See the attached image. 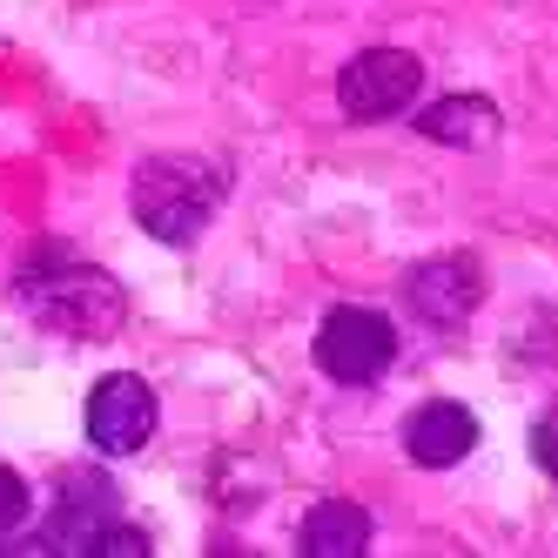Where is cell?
Segmentation results:
<instances>
[{
	"mask_svg": "<svg viewBox=\"0 0 558 558\" xmlns=\"http://www.w3.org/2000/svg\"><path fill=\"white\" fill-rule=\"evenodd\" d=\"M532 458H538V471H545V477H558V411L532 424Z\"/></svg>",
	"mask_w": 558,
	"mask_h": 558,
	"instance_id": "cell-12",
	"label": "cell"
},
{
	"mask_svg": "<svg viewBox=\"0 0 558 558\" xmlns=\"http://www.w3.org/2000/svg\"><path fill=\"white\" fill-rule=\"evenodd\" d=\"M27 505H34V492H27V477H21L14 464H0V532H14L21 518H27Z\"/></svg>",
	"mask_w": 558,
	"mask_h": 558,
	"instance_id": "cell-11",
	"label": "cell"
},
{
	"mask_svg": "<svg viewBox=\"0 0 558 558\" xmlns=\"http://www.w3.org/2000/svg\"><path fill=\"white\" fill-rule=\"evenodd\" d=\"M82 558H148V538L135 532V525H114V518H108V525L88 538V551Z\"/></svg>",
	"mask_w": 558,
	"mask_h": 558,
	"instance_id": "cell-10",
	"label": "cell"
},
{
	"mask_svg": "<svg viewBox=\"0 0 558 558\" xmlns=\"http://www.w3.org/2000/svg\"><path fill=\"white\" fill-rule=\"evenodd\" d=\"M417 88H424V68L404 48H364L356 61H343V74H337V101H343L350 122H384V114H404L417 101Z\"/></svg>",
	"mask_w": 558,
	"mask_h": 558,
	"instance_id": "cell-4",
	"label": "cell"
},
{
	"mask_svg": "<svg viewBox=\"0 0 558 558\" xmlns=\"http://www.w3.org/2000/svg\"><path fill=\"white\" fill-rule=\"evenodd\" d=\"M229 169L203 162V155H148L129 182V209L155 243H195L203 222L222 209Z\"/></svg>",
	"mask_w": 558,
	"mask_h": 558,
	"instance_id": "cell-1",
	"label": "cell"
},
{
	"mask_svg": "<svg viewBox=\"0 0 558 558\" xmlns=\"http://www.w3.org/2000/svg\"><path fill=\"white\" fill-rule=\"evenodd\" d=\"M417 135L445 142V148H485L498 135V108L485 95H445L417 114Z\"/></svg>",
	"mask_w": 558,
	"mask_h": 558,
	"instance_id": "cell-9",
	"label": "cell"
},
{
	"mask_svg": "<svg viewBox=\"0 0 558 558\" xmlns=\"http://www.w3.org/2000/svg\"><path fill=\"white\" fill-rule=\"evenodd\" d=\"M155 437V390L135 371H114L88 390V445L101 458H135Z\"/></svg>",
	"mask_w": 558,
	"mask_h": 558,
	"instance_id": "cell-5",
	"label": "cell"
},
{
	"mask_svg": "<svg viewBox=\"0 0 558 558\" xmlns=\"http://www.w3.org/2000/svg\"><path fill=\"white\" fill-rule=\"evenodd\" d=\"M477 445V417L464 404H417L404 417V458L424 464V471H451L464 464Z\"/></svg>",
	"mask_w": 558,
	"mask_h": 558,
	"instance_id": "cell-7",
	"label": "cell"
},
{
	"mask_svg": "<svg viewBox=\"0 0 558 558\" xmlns=\"http://www.w3.org/2000/svg\"><path fill=\"white\" fill-rule=\"evenodd\" d=\"M21 303L68 337H114L122 316H129L122 290H114L101 269L61 263V256H54V269H21Z\"/></svg>",
	"mask_w": 558,
	"mask_h": 558,
	"instance_id": "cell-2",
	"label": "cell"
},
{
	"mask_svg": "<svg viewBox=\"0 0 558 558\" xmlns=\"http://www.w3.org/2000/svg\"><path fill=\"white\" fill-rule=\"evenodd\" d=\"M296 551L303 558H364L371 551V511L343 505V498L310 505L303 525H296Z\"/></svg>",
	"mask_w": 558,
	"mask_h": 558,
	"instance_id": "cell-8",
	"label": "cell"
},
{
	"mask_svg": "<svg viewBox=\"0 0 558 558\" xmlns=\"http://www.w3.org/2000/svg\"><path fill=\"white\" fill-rule=\"evenodd\" d=\"M397 364V330L384 324L377 310H330L324 316V330H316V371H324L330 384H377L384 371Z\"/></svg>",
	"mask_w": 558,
	"mask_h": 558,
	"instance_id": "cell-3",
	"label": "cell"
},
{
	"mask_svg": "<svg viewBox=\"0 0 558 558\" xmlns=\"http://www.w3.org/2000/svg\"><path fill=\"white\" fill-rule=\"evenodd\" d=\"M477 296H485V276H477L464 256H437V263H417L404 276V303L424 316V324H437V330H458L464 316L477 310Z\"/></svg>",
	"mask_w": 558,
	"mask_h": 558,
	"instance_id": "cell-6",
	"label": "cell"
}]
</instances>
